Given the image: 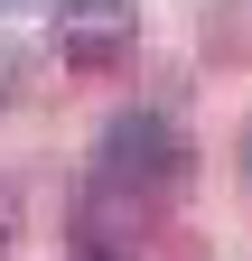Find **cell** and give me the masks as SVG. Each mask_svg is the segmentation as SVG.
Wrapping results in <instances>:
<instances>
[{
  "mask_svg": "<svg viewBox=\"0 0 252 261\" xmlns=\"http://www.w3.org/2000/svg\"><path fill=\"white\" fill-rule=\"evenodd\" d=\"M10 243H19V196L0 187V252H10Z\"/></svg>",
  "mask_w": 252,
  "mask_h": 261,
  "instance_id": "3",
  "label": "cell"
},
{
  "mask_svg": "<svg viewBox=\"0 0 252 261\" xmlns=\"http://www.w3.org/2000/svg\"><path fill=\"white\" fill-rule=\"evenodd\" d=\"M75 261H131V252H121V243H84Z\"/></svg>",
  "mask_w": 252,
  "mask_h": 261,
  "instance_id": "4",
  "label": "cell"
},
{
  "mask_svg": "<svg viewBox=\"0 0 252 261\" xmlns=\"http://www.w3.org/2000/svg\"><path fill=\"white\" fill-rule=\"evenodd\" d=\"M0 10H19V0H0Z\"/></svg>",
  "mask_w": 252,
  "mask_h": 261,
  "instance_id": "6",
  "label": "cell"
},
{
  "mask_svg": "<svg viewBox=\"0 0 252 261\" xmlns=\"http://www.w3.org/2000/svg\"><path fill=\"white\" fill-rule=\"evenodd\" d=\"M243 168H252V140H243Z\"/></svg>",
  "mask_w": 252,
  "mask_h": 261,
  "instance_id": "5",
  "label": "cell"
},
{
  "mask_svg": "<svg viewBox=\"0 0 252 261\" xmlns=\"http://www.w3.org/2000/svg\"><path fill=\"white\" fill-rule=\"evenodd\" d=\"M140 47V10L131 0H56V56L84 65V75H103Z\"/></svg>",
  "mask_w": 252,
  "mask_h": 261,
  "instance_id": "2",
  "label": "cell"
},
{
  "mask_svg": "<svg viewBox=\"0 0 252 261\" xmlns=\"http://www.w3.org/2000/svg\"><path fill=\"white\" fill-rule=\"evenodd\" d=\"M93 168H103V187H121V196H159V187H178V168H187V140H178V121H168V112L131 103V112H112V121H103Z\"/></svg>",
  "mask_w": 252,
  "mask_h": 261,
  "instance_id": "1",
  "label": "cell"
}]
</instances>
